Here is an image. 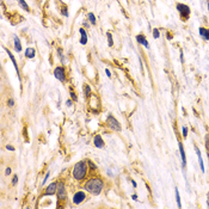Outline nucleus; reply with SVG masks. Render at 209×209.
Listing matches in <instances>:
<instances>
[{
  "mask_svg": "<svg viewBox=\"0 0 209 209\" xmlns=\"http://www.w3.org/2000/svg\"><path fill=\"white\" fill-rule=\"evenodd\" d=\"M103 186H104V183L98 178L90 179L89 182H86V184H85V189L89 192H91L92 195H99L100 191L103 190Z\"/></svg>",
  "mask_w": 209,
  "mask_h": 209,
  "instance_id": "obj_1",
  "label": "nucleus"
},
{
  "mask_svg": "<svg viewBox=\"0 0 209 209\" xmlns=\"http://www.w3.org/2000/svg\"><path fill=\"white\" fill-rule=\"evenodd\" d=\"M87 161H79V163L75 164L73 168V177L77 180H83L85 178V176L87 174Z\"/></svg>",
  "mask_w": 209,
  "mask_h": 209,
  "instance_id": "obj_2",
  "label": "nucleus"
},
{
  "mask_svg": "<svg viewBox=\"0 0 209 209\" xmlns=\"http://www.w3.org/2000/svg\"><path fill=\"white\" fill-rule=\"evenodd\" d=\"M106 124H108V127L111 128V129L115 130V132H120L121 129H122V127H121L120 122L112 115L108 116V118H106Z\"/></svg>",
  "mask_w": 209,
  "mask_h": 209,
  "instance_id": "obj_3",
  "label": "nucleus"
},
{
  "mask_svg": "<svg viewBox=\"0 0 209 209\" xmlns=\"http://www.w3.org/2000/svg\"><path fill=\"white\" fill-rule=\"evenodd\" d=\"M177 10L179 12L180 17L183 18V21H186V19L190 17V7L184 4H177Z\"/></svg>",
  "mask_w": 209,
  "mask_h": 209,
  "instance_id": "obj_4",
  "label": "nucleus"
},
{
  "mask_svg": "<svg viewBox=\"0 0 209 209\" xmlns=\"http://www.w3.org/2000/svg\"><path fill=\"white\" fill-rule=\"evenodd\" d=\"M54 77H55L59 81L65 83L66 81V74H65L63 67H56V68L54 69Z\"/></svg>",
  "mask_w": 209,
  "mask_h": 209,
  "instance_id": "obj_5",
  "label": "nucleus"
},
{
  "mask_svg": "<svg viewBox=\"0 0 209 209\" xmlns=\"http://www.w3.org/2000/svg\"><path fill=\"white\" fill-rule=\"evenodd\" d=\"M56 194H57V197L60 198V200H65L66 198V189H65V184L62 183H59L57 184V191H56Z\"/></svg>",
  "mask_w": 209,
  "mask_h": 209,
  "instance_id": "obj_6",
  "label": "nucleus"
},
{
  "mask_svg": "<svg viewBox=\"0 0 209 209\" xmlns=\"http://www.w3.org/2000/svg\"><path fill=\"white\" fill-rule=\"evenodd\" d=\"M85 197H86V195H85L84 191H78V192H75V195L73 196V203H75V204L81 203V202L85 200Z\"/></svg>",
  "mask_w": 209,
  "mask_h": 209,
  "instance_id": "obj_7",
  "label": "nucleus"
},
{
  "mask_svg": "<svg viewBox=\"0 0 209 209\" xmlns=\"http://www.w3.org/2000/svg\"><path fill=\"white\" fill-rule=\"evenodd\" d=\"M178 147H179V153H180V157H182V167L184 168L185 165H186V158H185V152H184L183 144L178 142Z\"/></svg>",
  "mask_w": 209,
  "mask_h": 209,
  "instance_id": "obj_8",
  "label": "nucleus"
},
{
  "mask_svg": "<svg viewBox=\"0 0 209 209\" xmlns=\"http://www.w3.org/2000/svg\"><path fill=\"white\" fill-rule=\"evenodd\" d=\"M93 144H94V146H96L97 148H103V147H104V141H103L102 136H100L99 134L94 136V139H93Z\"/></svg>",
  "mask_w": 209,
  "mask_h": 209,
  "instance_id": "obj_9",
  "label": "nucleus"
},
{
  "mask_svg": "<svg viewBox=\"0 0 209 209\" xmlns=\"http://www.w3.org/2000/svg\"><path fill=\"white\" fill-rule=\"evenodd\" d=\"M136 41H138L140 44H142L145 48H150V43H148V41L146 39V37H145L144 35H138V36H136Z\"/></svg>",
  "mask_w": 209,
  "mask_h": 209,
  "instance_id": "obj_10",
  "label": "nucleus"
},
{
  "mask_svg": "<svg viewBox=\"0 0 209 209\" xmlns=\"http://www.w3.org/2000/svg\"><path fill=\"white\" fill-rule=\"evenodd\" d=\"M57 191V184L56 183H51L45 190V195H54Z\"/></svg>",
  "mask_w": 209,
  "mask_h": 209,
  "instance_id": "obj_11",
  "label": "nucleus"
},
{
  "mask_svg": "<svg viewBox=\"0 0 209 209\" xmlns=\"http://www.w3.org/2000/svg\"><path fill=\"white\" fill-rule=\"evenodd\" d=\"M5 49V51L9 54V56H10V59H11V61H12V63H13V66H15V68H16V72L19 74V68H18V65H17V61H16V59H15V56L12 55V53L7 49V48H4Z\"/></svg>",
  "mask_w": 209,
  "mask_h": 209,
  "instance_id": "obj_12",
  "label": "nucleus"
},
{
  "mask_svg": "<svg viewBox=\"0 0 209 209\" xmlns=\"http://www.w3.org/2000/svg\"><path fill=\"white\" fill-rule=\"evenodd\" d=\"M195 151L197 153V157H198V161H200V167H201V171L204 172V164H203V159H202V156H201V152L198 150L197 146H195Z\"/></svg>",
  "mask_w": 209,
  "mask_h": 209,
  "instance_id": "obj_13",
  "label": "nucleus"
},
{
  "mask_svg": "<svg viewBox=\"0 0 209 209\" xmlns=\"http://www.w3.org/2000/svg\"><path fill=\"white\" fill-rule=\"evenodd\" d=\"M79 32H80V35H81V38H80V44L85 45L87 43V33H86V31L83 28L79 29Z\"/></svg>",
  "mask_w": 209,
  "mask_h": 209,
  "instance_id": "obj_14",
  "label": "nucleus"
},
{
  "mask_svg": "<svg viewBox=\"0 0 209 209\" xmlns=\"http://www.w3.org/2000/svg\"><path fill=\"white\" fill-rule=\"evenodd\" d=\"M13 41H15V50L16 51H22V43H21V39H19V37L18 36H15Z\"/></svg>",
  "mask_w": 209,
  "mask_h": 209,
  "instance_id": "obj_15",
  "label": "nucleus"
},
{
  "mask_svg": "<svg viewBox=\"0 0 209 209\" xmlns=\"http://www.w3.org/2000/svg\"><path fill=\"white\" fill-rule=\"evenodd\" d=\"M35 54H36V50L33 48H26L25 50V56L28 59H33L35 57Z\"/></svg>",
  "mask_w": 209,
  "mask_h": 209,
  "instance_id": "obj_16",
  "label": "nucleus"
},
{
  "mask_svg": "<svg viewBox=\"0 0 209 209\" xmlns=\"http://www.w3.org/2000/svg\"><path fill=\"white\" fill-rule=\"evenodd\" d=\"M17 3L19 4V6H21L24 11H29V5L25 3V0H17Z\"/></svg>",
  "mask_w": 209,
  "mask_h": 209,
  "instance_id": "obj_17",
  "label": "nucleus"
},
{
  "mask_svg": "<svg viewBox=\"0 0 209 209\" xmlns=\"http://www.w3.org/2000/svg\"><path fill=\"white\" fill-rule=\"evenodd\" d=\"M87 19H89V22H90L91 24H96V23H97V21H96V16H94L92 12H90L89 15H87Z\"/></svg>",
  "mask_w": 209,
  "mask_h": 209,
  "instance_id": "obj_18",
  "label": "nucleus"
},
{
  "mask_svg": "<svg viewBox=\"0 0 209 209\" xmlns=\"http://www.w3.org/2000/svg\"><path fill=\"white\" fill-rule=\"evenodd\" d=\"M174 194H176V200H177V206H178V208H180L182 207V203H180V197H179V191H178V189L176 188L174 189Z\"/></svg>",
  "mask_w": 209,
  "mask_h": 209,
  "instance_id": "obj_19",
  "label": "nucleus"
},
{
  "mask_svg": "<svg viewBox=\"0 0 209 209\" xmlns=\"http://www.w3.org/2000/svg\"><path fill=\"white\" fill-rule=\"evenodd\" d=\"M84 93H85L86 97H90L91 96V87L89 85H85L84 86Z\"/></svg>",
  "mask_w": 209,
  "mask_h": 209,
  "instance_id": "obj_20",
  "label": "nucleus"
},
{
  "mask_svg": "<svg viewBox=\"0 0 209 209\" xmlns=\"http://www.w3.org/2000/svg\"><path fill=\"white\" fill-rule=\"evenodd\" d=\"M106 37H108V44H109V47H112L114 45V39H112V35L110 32L106 33Z\"/></svg>",
  "mask_w": 209,
  "mask_h": 209,
  "instance_id": "obj_21",
  "label": "nucleus"
},
{
  "mask_svg": "<svg viewBox=\"0 0 209 209\" xmlns=\"http://www.w3.org/2000/svg\"><path fill=\"white\" fill-rule=\"evenodd\" d=\"M57 53H59L60 60H61L62 62H65V56H63V54H62V49H61V48H59V49H57Z\"/></svg>",
  "mask_w": 209,
  "mask_h": 209,
  "instance_id": "obj_22",
  "label": "nucleus"
},
{
  "mask_svg": "<svg viewBox=\"0 0 209 209\" xmlns=\"http://www.w3.org/2000/svg\"><path fill=\"white\" fill-rule=\"evenodd\" d=\"M153 37L154 38H159L160 37V32L158 29H153Z\"/></svg>",
  "mask_w": 209,
  "mask_h": 209,
  "instance_id": "obj_23",
  "label": "nucleus"
},
{
  "mask_svg": "<svg viewBox=\"0 0 209 209\" xmlns=\"http://www.w3.org/2000/svg\"><path fill=\"white\" fill-rule=\"evenodd\" d=\"M198 32H200V36H201V37H204L206 29H204V28H200V29H198Z\"/></svg>",
  "mask_w": 209,
  "mask_h": 209,
  "instance_id": "obj_24",
  "label": "nucleus"
},
{
  "mask_svg": "<svg viewBox=\"0 0 209 209\" xmlns=\"http://www.w3.org/2000/svg\"><path fill=\"white\" fill-rule=\"evenodd\" d=\"M182 132H183V136L186 138L188 136V128L186 127H183V128H182Z\"/></svg>",
  "mask_w": 209,
  "mask_h": 209,
  "instance_id": "obj_25",
  "label": "nucleus"
},
{
  "mask_svg": "<svg viewBox=\"0 0 209 209\" xmlns=\"http://www.w3.org/2000/svg\"><path fill=\"white\" fill-rule=\"evenodd\" d=\"M17 182H18V176H17V174H15V176H13V178H12V184L16 185Z\"/></svg>",
  "mask_w": 209,
  "mask_h": 209,
  "instance_id": "obj_26",
  "label": "nucleus"
},
{
  "mask_svg": "<svg viewBox=\"0 0 209 209\" xmlns=\"http://www.w3.org/2000/svg\"><path fill=\"white\" fill-rule=\"evenodd\" d=\"M206 41H209V29H206V33H204V37H203Z\"/></svg>",
  "mask_w": 209,
  "mask_h": 209,
  "instance_id": "obj_27",
  "label": "nucleus"
},
{
  "mask_svg": "<svg viewBox=\"0 0 209 209\" xmlns=\"http://www.w3.org/2000/svg\"><path fill=\"white\" fill-rule=\"evenodd\" d=\"M7 104H9V106H13V105H15V100H13L12 98H10L7 100Z\"/></svg>",
  "mask_w": 209,
  "mask_h": 209,
  "instance_id": "obj_28",
  "label": "nucleus"
},
{
  "mask_svg": "<svg viewBox=\"0 0 209 209\" xmlns=\"http://www.w3.org/2000/svg\"><path fill=\"white\" fill-rule=\"evenodd\" d=\"M49 176H50V173H49V172H47V174H45V177H44V180H43V183H42V184H43V185H44V184H45V182H47V180H48V178H49Z\"/></svg>",
  "mask_w": 209,
  "mask_h": 209,
  "instance_id": "obj_29",
  "label": "nucleus"
},
{
  "mask_svg": "<svg viewBox=\"0 0 209 209\" xmlns=\"http://www.w3.org/2000/svg\"><path fill=\"white\" fill-rule=\"evenodd\" d=\"M87 163H89V165H90V167L92 168V170H96V168H97V167H96V165H94V164L92 163V161H87Z\"/></svg>",
  "mask_w": 209,
  "mask_h": 209,
  "instance_id": "obj_30",
  "label": "nucleus"
},
{
  "mask_svg": "<svg viewBox=\"0 0 209 209\" xmlns=\"http://www.w3.org/2000/svg\"><path fill=\"white\" fill-rule=\"evenodd\" d=\"M62 15L66 16V17L68 16V11H67V7H63V9H62Z\"/></svg>",
  "mask_w": 209,
  "mask_h": 209,
  "instance_id": "obj_31",
  "label": "nucleus"
},
{
  "mask_svg": "<svg viewBox=\"0 0 209 209\" xmlns=\"http://www.w3.org/2000/svg\"><path fill=\"white\" fill-rule=\"evenodd\" d=\"M71 97H72V99L73 100H77L78 99V97H77V94L74 93V92H71Z\"/></svg>",
  "mask_w": 209,
  "mask_h": 209,
  "instance_id": "obj_32",
  "label": "nucleus"
},
{
  "mask_svg": "<svg viewBox=\"0 0 209 209\" xmlns=\"http://www.w3.org/2000/svg\"><path fill=\"white\" fill-rule=\"evenodd\" d=\"M6 148H7L9 151H15V147H13V146H10V145L6 146Z\"/></svg>",
  "mask_w": 209,
  "mask_h": 209,
  "instance_id": "obj_33",
  "label": "nucleus"
},
{
  "mask_svg": "<svg viewBox=\"0 0 209 209\" xmlns=\"http://www.w3.org/2000/svg\"><path fill=\"white\" fill-rule=\"evenodd\" d=\"M105 73H106V75H108V77H109V78H110V77H111V72H110V71H109V69H108V68H106V69H105Z\"/></svg>",
  "mask_w": 209,
  "mask_h": 209,
  "instance_id": "obj_34",
  "label": "nucleus"
},
{
  "mask_svg": "<svg viewBox=\"0 0 209 209\" xmlns=\"http://www.w3.org/2000/svg\"><path fill=\"white\" fill-rule=\"evenodd\" d=\"M180 61L184 62V60H183V51H182V50H180Z\"/></svg>",
  "mask_w": 209,
  "mask_h": 209,
  "instance_id": "obj_35",
  "label": "nucleus"
},
{
  "mask_svg": "<svg viewBox=\"0 0 209 209\" xmlns=\"http://www.w3.org/2000/svg\"><path fill=\"white\" fill-rule=\"evenodd\" d=\"M5 173H6V174H10V173H11V168H10V167L6 168V172H5Z\"/></svg>",
  "mask_w": 209,
  "mask_h": 209,
  "instance_id": "obj_36",
  "label": "nucleus"
},
{
  "mask_svg": "<svg viewBox=\"0 0 209 209\" xmlns=\"http://www.w3.org/2000/svg\"><path fill=\"white\" fill-rule=\"evenodd\" d=\"M132 198H133L134 201H138V196H136V195H133V196H132Z\"/></svg>",
  "mask_w": 209,
  "mask_h": 209,
  "instance_id": "obj_37",
  "label": "nucleus"
},
{
  "mask_svg": "<svg viewBox=\"0 0 209 209\" xmlns=\"http://www.w3.org/2000/svg\"><path fill=\"white\" fill-rule=\"evenodd\" d=\"M67 105H68V106L72 105V102H71V100H67Z\"/></svg>",
  "mask_w": 209,
  "mask_h": 209,
  "instance_id": "obj_38",
  "label": "nucleus"
},
{
  "mask_svg": "<svg viewBox=\"0 0 209 209\" xmlns=\"http://www.w3.org/2000/svg\"><path fill=\"white\" fill-rule=\"evenodd\" d=\"M84 25H85L86 28H87V26H89V23H87V22H84Z\"/></svg>",
  "mask_w": 209,
  "mask_h": 209,
  "instance_id": "obj_39",
  "label": "nucleus"
},
{
  "mask_svg": "<svg viewBox=\"0 0 209 209\" xmlns=\"http://www.w3.org/2000/svg\"><path fill=\"white\" fill-rule=\"evenodd\" d=\"M208 207H209V192H208Z\"/></svg>",
  "mask_w": 209,
  "mask_h": 209,
  "instance_id": "obj_40",
  "label": "nucleus"
},
{
  "mask_svg": "<svg viewBox=\"0 0 209 209\" xmlns=\"http://www.w3.org/2000/svg\"><path fill=\"white\" fill-rule=\"evenodd\" d=\"M208 11H209V1H208Z\"/></svg>",
  "mask_w": 209,
  "mask_h": 209,
  "instance_id": "obj_41",
  "label": "nucleus"
}]
</instances>
